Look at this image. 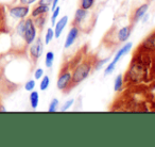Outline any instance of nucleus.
<instances>
[{"label":"nucleus","mask_w":155,"mask_h":147,"mask_svg":"<svg viewBox=\"0 0 155 147\" xmlns=\"http://www.w3.org/2000/svg\"><path fill=\"white\" fill-rule=\"evenodd\" d=\"M122 75L119 74L118 76L116 77L115 79V82H114V90L116 92H119L121 89H122V84H123V80H122Z\"/></svg>","instance_id":"nucleus-15"},{"label":"nucleus","mask_w":155,"mask_h":147,"mask_svg":"<svg viewBox=\"0 0 155 147\" xmlns=\"http://www.w3.org/2000/svg\"><path fill=\"white\" fill-rule=\"evenodd\" d=\"M148 10H149V3H144V5L138 7L137 9L134 11L133 17H132V19H133L132 22H133V24H136L137 22H139V20L142 18V16L146 15V13H147Z\"/></svg>","instance_id":"nucleus-9"},{"label":"nucleus","mask_w":155,"mask_h":147,"mask_svg":"<svg viewBox=\"0 0 155 147\" xmlns=\"http://www.w3.org/2000/svg\"><path fill=\"white\" fill-rule=\"evenodd\" d=\"M49 84H50V78L48 76H44L41 81V84H39L41 91H46L49 87Z\"/></svg>","instance_id":"nucleus-17"},{"label":"nucleus","mask_w":155,"mask_h":147,"mask_svg":"<svg viewBox=\"0 0 155 147\" xmlns=\"http://www.w3.org/2000/svg\"><path fill=\"white\" fill-rule=\"evenodd\" d=\"M54 37V31L52 30V28H48L47 32H46V36H45V43L46 45L50 43L52 41V39Z\"/></svg>","instance_id":"nucleus-18"},{"label":"nucleus","mask_w":155,"mask_h":147,"mask_svg":"<svg viewBox=\"0 0 155 147\" xmlns=\"http://www.w3.org/2000/svg\"><path fill=\"white\" fill-rule=\"evenodd\" d=\"M19 1H20V3L24 5H32V3H34L36 0H19Z\"/></svg>","instance_id":"nucleus-26"},{"label":"nucleus","mask_w":155,"mask_h":147,"mask_svg":"<svg viewBox=\"0 0 155 147\" xmlns=\"http://www.w3.org/2000/svg\"><path fill=\"white\" fill-rule=\"evenodd\" d=\"M35 80H29V81H27L26 82V84H25V90L26 91H28V92H32L33 90H34V87H35Z\"/></svg>","instance_id":"nucleus-22"},{"label":"nucleus","mask_w":155,"mask_h":147,"mask_svg":"<svg viewBox=\"0 0 155 147\" xmlns=\"http://www.w3.org/2000/svg\"><path fill=\"white\" fill-rule=\"evenodd\" d=\"M67 24H68V16L67 15L63 16V17L56 22L55 27H54V37H55V39H58V37L61 36V34H62V32L64 31Z\"/></svg>","instance_id":"nucleus-8"},{"label":"nucleus","mask_w":155,"mask_h":147,"mask_svg":"<svg viewBox=\"0 0 155 147\" xmlns=\"http://www.w3.org/2000/svg\"><path fill=\"white\" fill-rule=\"evenodd\" d=\"M73 102H74V99H69V100H67V101L65 102L64 104H63L62 108H61V111H62V112H65V111H67L69 108H70L71 106H72Z\"/></svg>","instance_id":"nucleus-24"},{"label":"nucleus","mask_w":155,"mask_h":147,"mask_svg":"<svg viewBox=\"0 0 155 147\" xmlns=\"http://www.w3.org/2000/svg\"><path fill=\"white\" fill-rule=\"evenodd\" d=\"M36 19H35L34 24H35V27H38V28H43L44 25H45L46 22V18L44 17V15H41V16H37V17H35Z\"/></svg>","instance_id":"nucleus-20"},{"label":"nucleus","mask_w":155,"mask_h":147,"mask_svg":"<svg viewBox=\"0 0 155 147\" xmlns=\"http://www.w3.org/2000/svg\"><path fill=\"white\" fill-rule=\"evenodd\" d=\"M17 33L20 36H24V32H25V20H21L19 24L17 25V28H16Z\"/></svg>","instance_id":"nucleus-23"},{"label":"nucleus","mask_w":155,"mask_h":147,"mask_svg":"<svg viewBox=\"0 0 155 147\" xmlns=\"http://www.w3.org/2000/svg\"><path fill=\"white\" fill-rule=\"evenodd\" d=\"M29 5H18L10 9V15L14 18H25L29 14Z\"/></svg>","instance_id":"nucleus-5"},{"label":"nucleus","mask_w":155,"mask_h":147,"mask_svg":"<svg viewBox=\"0 0 155 147\" xmlns=\"http://www.w3.org/2000/svg\"><path fill=\"white\" fill-rule=\"evenodd\" d=\"M131 48H132V43H127L125 45H123L122 48H121V49H119V51L117 52L116 54H115L114 60H113L110 63H113L114 65H117L118 61L120 60V59L122 58V56H124L125 54L129 53V52L131 51Z\"/></svg>","instance_id":"nucleus-10"},{"label":"nucleus","mask_w":155,"mask_h":147,"mask_svg":"<svg viewBox=\"0 0 155 147\" xmlns=\"http://www.w3.org/2000/svg\"><path fill=\"white\" fill-rule=\"evenodd\" d=\"M131 32H132V27L127 26V27L121 28L120 30L118 31V33H117V39H118L119 43H124V42H127V39H129L130 35H131Z\"/></svg>","instance_id":"nucleus-11"},{"label":"nucleus","mask_w":155,"mask_h":147,"mask_svg":"<svg viewBox=\"0 0 155 147\" xmlns=\"http://www.w3.org/2000/svg\"><path fill=\"white\" fill-rule=\"evenodd\" d=\"M54 61V53L52 51H48L46 53V60H45V65L47 68H51L52 65H53Z\"/></svg>","instance_id":"nucleus-14"},{"label":"nucleus","mask_w":155,"mask_h":147,"mask_svg":"<svg viewBox=\"0 0 155 147\" xmlns=\"http://www.w3.org/2000/svg\"><path fill=\"white\" fill-rule=\"evenodd\" d=\"M44 51V44L43 41H41V37L38 39H35L34 42L31 44V47H30V54L31 56L33 58V60H37L41 56Z\"/></svg>","instance_id":"nucleus-4"},{"label":"nucleus","mask_w":155,"mask_h":147,"mask_svg":"<svg viewBox=\"0 0 155 147\" xmlns=\"http://www.w3.org/2000/svg\"><path fill=\"white\" fill-rule=\"evenodd\" d=\"M95 5V0H80V8L84 10H89Z\"/></svg>","instance_id":"nucleus-16"},{"label":"nucleus","mask_w":155,"mask_h":147,"mask_svg":"<svg viewBox=\"0 0 155 147\" xmlns=\"http://www.w3.org/2000/svg\"><path fill=\"white\" fill-rule=\"evenodd\" d=\"M53 0H39V5H51Z\"/></svg>","instance_id":"nucleus-27"},{"label":"nucleus","mask_w":155,"mask_h":147,"mask_svg":"<svg viewBox=\"0 0 155 147\" xmlns=\"http://www.w3.org/2000/svg\"><path fill=\"white\" fill-rule=\"evenodd\" d=\"M43 77H44L43 68H37L36 70H35V73H34V78L36 79V80H38V79H41Z\"/></svg>","instance_id":"nucleus-25"},{"label":"nucleus","mask_w":155,"mask_h":147,"mask_svg":"<svg viewBox=\"0 0 155 147\" xmlns=\"http://www.w3.org/2000/svg\"><path fill=\"white\" fill-rule=\"evenodd\" d=\"M24 39L27 45H31L36 39V27L31 18L25 22V32H24Z\"/></svg>","instance_id":"nucleus-2"},{"label":"nucleus","mask_w":155,"mask_h":147,"mask_svg":"<svg viewBox=\"0 0 155 147\" xmlns=\"http://www.w3.org/2000/svg\"><path fill=\"white\" fill-rule=\"evenodd\" d=\"M91 70V63L89 62V61H84L83 63L78 65L72 74L70 89H72L74 85L79 84V83L82 82V81H84L85 79L89 76Z\"/></svg>","instance_id":"nucleus-1"},{"label":"nucleus","mask_w":155,"mask_h":147,"mask_svg":"<svg viewBox=\"0 0 155 147\" xmlns=\"http://www.w3.org/2000/svg\"><path fill=\"white\" fill-rule=\"evenodd\" d=\"M58 1H60V0H53V1H52V5H51V11H53V10L55 9L56 7H58Z\"/></svg>","instance_id":"nucleus-29"},{"label":"nucleus","mask_w":155,"mask_h":147,"mask_svg":"<svg viewBox=\"0 0 155 147\" xmlns=\"http://www.w3.org/2000/svg\"><path fill=\"white\" fill-rule=\"evenodd\" d=\"M71 78H72V75L69 71V68L64 69L61 71L60 76L58 78V82H56V87L60 91H65L66 92V89L68 87L67 92L70 90V83H71Z\"/></svg>","instance_id":"nucleus-3"},{"label":"nucleus","mask_w":155,"mask_h":147,"mask_svg":"<svg viewBox=\"0 0 155 147\" xmlns=\"http://www.w3.org/2000/svg\"><path fill=\"white\" fill-rule=\"evenodd\" d=\"M88 17V11L84 9H78L74 14V20H73V26H77L79 29H81L83 22H85Z\"/></svg>","instance_id":"nucleus-6"},{"label":"nucleus","mask_w":155,"mask_h":147,"mask_svg":"<svg viewBox=\"0 0 155 147\" xmlns=\"http://www.w3.org/2000/svg\"><path fill=\"white\" fill-rule=\"evenodd\" d=\"M58 98H53V99L51 100V102H50L48 111H49V112H55V111L58 110Z\"/></svg>","instance_id":"nucleus-19"},{"label":"nucleus","mask_w":155,"mask_h":147,"mask_svg":"<svg viewBox=\"0 0 155 147\" xmlns=\"http://www.w3.org/2000/svg\"><path fill=\"white\" fill-rule=\"evenodd\" d=\"M79 33H80V29L77 26H72V28L69 30L68 34H67L66 41H65V48H69L71 45H73L75 39L79 36Z\"/></svg>","instance_id":"nucleus-7"},{"label":"nucleus","mask_w":155,"mask_h":147,"mask_svg":"<svg viewBox=\"0 0 155 147\" xmlns=\"http://www.w3.org/2000/svg\"><path fill=\"white\" fill-rule=\"evenodd\" d=\"M49 11H50L49 5H38L36 8H34V9H33V11L31 12V15H32V17H37V16L45 15V14H47Z\"/></svg>","instance_id":"nucleus-12"},{"label":"nucleus","mask_w":155,"mask_h":147,"mask_svg":"<svg viewBox=\"0 0 155 147\" xmlns=\"http://www.w3.org/2000/svg\"><path fill=\"white\" fill-rule=\"evenodd\" d=\"M108 60H110V58L105 59V60H102V61H100V62H99V65H97V66H96V68H97V69H99V68H100V67H101V66H102V65H103V64H104V63H106V62H107V61H108Z\"/></svg>","instance_id":"nucleus-28"},{"label":"nucleus","mask_w":155,"mask_h":147,"mask_svg":"<svg viewBox=\"0 0 155 147\" xmlns=\"http://www.w3.org/2000/svg\"><path fill=\"white\" fill-rule=\"evenodd\" d=\"M60 11H61V8L60 7H56L55 9L53 10V13H52V16H51V24L52 26H54V24H55L56 22V18H58V14H60Z\"/></svg>","instance_id":"nucleus-21"},{"label":"nucleus","mask_w":155,"mask_h":147,"mask_svg":"<svg viewBox=\"0 0 155 147\" xmlns=\"http://www.w3.org/2000/svg\"><path fill=\"white\" fill-rule=\"evenodd\" d=\"M30 104L31 107H32V109H36L37 106H38V102H39V94L38 92L36 91H32L30 94Z\"/></svg>","instance_id":"nucleus-13"}]
</instances>
